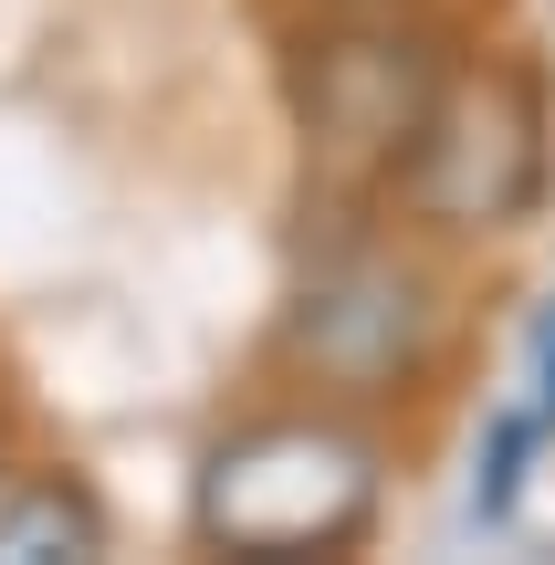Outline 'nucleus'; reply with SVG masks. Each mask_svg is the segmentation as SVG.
Segmentation results:
<instances>
[{
    "label": "nucleus",
    "mask_w": 555,
    "mask_h": 565,
    "mask_svg": "<svg viewBox=\"0 0 555 565\" xmlns=\"http://www.w3.org/2000/svg\"><path fill=\"white\" fill-rule=\"evenodd\" d=\"M377 503H388V450L335 398L263 408V419L221 429L189 471V534L210 555H252V565H305V555L367 545Z\"/></svg>",
    "instance_id": "obj_1"
},
{
    "label": "nucleus",
    "mask_w": 555,
    "mask_h": 565,
    "mask_svg": "<svg viewBox=\"0 0 555 565\" xmlns=\"http://www.w3.org/2000/svg\"><path fill=\"white\" fill-rule=\"evenodd\" d=\"M398 210L440 242H503L545 210L555 189V116H545V74L514 53L493 63H451L419 116L409 158H398Z\"/></svg>",
    "instance_id": "obj_2"
},
{
    "label": "nucleus",
    "mask_w": 555,
    "mask_h": 565,
    "mask_svg": "<svg viewBox=\"0 0 555 565\" xmlns=\"http://www.w3.org/2000/svg\"><path fill=\"white\" fill-rule=\"evenodd\" d=\"M440 42L398 11H356L335 0V21H314L284 63V95H293V126H305L314 168L346 189H388L398 158H409L419 116L440 95Z\"/></svg>",
    "instance_id": "obj_3"
},
{
    "label": "nucleus",
    "mask_w": 555,
    "mask_h": 565,
    "mask_svg": "<svg viewBox=\"0 0 555 565\" xmlns=\"http://www.w3.org/2000/svg\"><path fill=\"white\" fill-rule=\"evenodd\" d=\"M284 356L293 377H314L335 408H367V398H409L440 356V303L430 273L388 242H346L325 252L284 303Z\"/></svg>",
    "instance_id": "obj_4"
},
{
    "label": "nucleus",
    "mask_w": 555,
    "mask_h": 565,
    "mask_svg": "<svg viewBox=\"0 0 555 565\" xmlns=\"http://www.w3.org/2000/svg\"><path fill=\"white\" fill-rule=\"evenodd\" d=\"M84 555H105V503L74 471L0 482V565H84Z\"/></svg>",
    "instance_id": "obj_5"
},
{
    "label": "nucleus",
    "mask_w": 555,
    "mask_h": 565,
    "mask_svg": "<svg viewBox=\"0 0 555 565\" xmlns=\"http://www.w3.org/2000/svg\"><path fill=\"white\" fill-rule=\"evenodd\" d=\"M545 440H555V429L535 419V398H503L493 419H482V450H472V524H514L524 471H535Z\"/></svg>",
    "instance_id": "obj_6"
},
{
    "label": "nucleus",
    "mask_w": 555,
    "mask_h": 565,
    "mask_svg": "<svg viewBox=\"0 0 555 565\" xmlns=\"http://www.w3.org/2000/svg\"><path fill=\"white\" fill-rule=\"evenodd\" d=\"M524 398H535V419L555 429V294L524 315Z\"/></svg>",
    "instance_id": "obj_7"
},
{
    "label": "nucleus",
    "mask_w": 555,
    "mask_h": 565,
    "mask_svg": "<svg viewBox=\"0 0 555 565\" xmlns=\"http://www.w3.org/2000/svg\"><path fill=\"white\" fill-rule=\"evenodd\" d=\"M356 11H398V0H356Z\"/></svg>",
    "instance_id": "obj_8"
}]
</instances>
